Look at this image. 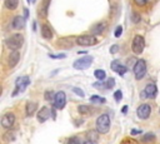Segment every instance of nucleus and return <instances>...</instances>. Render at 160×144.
<instances>
[{
  "instance_id": "nucleus-1",
  "label": "nucleus",
  "mask_w": 160,
  "mask_h": 144,
  "mask_svg": "<svg viewBox=\"0 0 160 144\" xmlns=\"http://www.w3.org/2000/svg\"><path fill=\"white\" fill-rule=\"evenodd\" d=\"M95 125H96V131H99L100 134H106L110 130V126H111V121H110L109 114H106V113L100 114L96 118Z\"/></svg>"
},
{
  "instance_id": "nucleus-2",
  "label": "nucleus",
  "mask_w": 160,
  "mask_h": 144,
  "mask_svg": "<svg viewBox=\"0 0 160 144\" xmlns=\"http://www.w3.org/2000/svg\"><path fill=\"white\" fill-rule=\"evenodd\" d=\"M5 44H6V46L10 50L16 51L18 49H20L22 46V44H24V36L21 34H18V33L16 34H11L10 36H8L5 39Z\"/></svg>"
},
{
  "instance_id": "nucleus-3",
  "label": "nucleus",
  "mask_w": 160,
  "mask_h": 144,
  "mask_svg": "<svg viewBox=\"0 0 160 144\" xmlns=\"http://www.w3.org/2000/svg\"><path fill=\"white\" fill-rule=\"evenodd\" d=\"M132 70H134L135 79H138V80L142 79V78L145 76V74H146V70H148L146 61H145L144 59H139V60H136V61H135V64H134Z\"/></svg>"
},
{
  "instance_id": "nucleus-4",
  "label": "nucleus",
  "mask_w": 160,
  "mask_h": 144,
  "mask_svg": "<svg viewBox=\"0 0 160 144\" xmlns=\"http://www.w3.org/2000/svg\"><path fill=\"white\" fill-rule=\"evenodd\" d=\"M29 84H30V78L29 76H26V75L19 76L15 80V90L12 91V96H15L16 94H20V93L25 91V89L28 88Z\"/></svg>"
},
{
  "instance_id": "nucleus-5",
  "label": "nucleus",
  "mask_w": 160,
  "mask_h": 144,
  "mask_svg": "<svg viewBox=\"0 0 160 144\" xmlns=\"http://www.w3.org/2000/svg\"><path fill=\"white\" fill-rule=\"evenodd\" d=\"M144 48H145V39L144 36L141 35H135L134 39H132V43H131V50L134 54H141L144 51Z\"/></svg>"
},
{
  "instance_id": "nucleus-6",
  "label": "nucleus",
  "mask_w": 160,
  "mask_h": 144,
  "mask_svg": "<svg viewBox=\"0 0 160 144\" xmlns=\"http://www.w3.org/2000/svg\"><path fill=\"white\" fill-rule=\"evenodd\" d=\"M92 60H94L92 56L85 55V56H82V58L76 59V60L72 63V66H74L76 70H84V69H88V68L91 65Z\"/></svg>"
},
{
  "instance_id": "nucleus-7",
  "label": "nucleus",
  "mask_w": 160,
  "mask_h": 144,
  "mask_svg": "<svg viewBox=\"0 0 160 144\" xmlns=\"http://www.w3.org/2000/svg\"><path fill=\"white\" fill-rule=\"evenodd\" d=\"M65 105H66V94L62 90H60L55 94V98L52 100V106L61 110V109H64Z\"/></svg>"
},
{
  "instance_id": "nucleus-8",
  "label": "nucleus",
  "mask_w": 160,
  "mask_h": 144,
  "mask_svg": "<svg viewBox=\"0 0 160 144\" xmlns=\"http://www.w3.org/2000/svg\"><path fill=\"white\" fill-rule=\"evenodd\" d=\"M76 43L81 46H91L98 43V39L94 35H80L76 38Z\"/></svg>"
},
{
  "instance_id": "nucleus-9",
  "label": "nucleus",
  "mask_w": 160,
  "mask_h": 144,
  "mask_svg": "<svg viewBox=\"0 0 160 144\" xmlns=\"http://www.w3.org/2000/svg\"><path fill=\"white\" fill-rule=\"evenodd\" d=\"M150 114H151V106L149 104H146V103L140 104L138 106V109H136V115L141 120H146L150 116Z\"/></svg>"
},
{
  "instance_id": "nucleus-10",
  "label": "nucleus",
  "mask_w": 160,
  "mask_h": 144,
  "mask_svg": "<svg viewBox=\"0 0 160 144\" xmlns=\"http://www.w3.org/2000/svg\"><path fill=\"white\" fill-rule=\"evenodd\" d=\"M156 95H158V86L154 83H149L145 86V89L142 90V93H141V98L154 99V98H156Z\"/></svg>"
},
{
  "instance_id": "nucleus-11",
  "label": "nucleus",
  "mask_w": 160,
  "mask_h": 144,
  "mask_svg": "<svg viewBox=\"0 0 160 144\" xmlns=\"http://www.w3.org/2000/svg\"><path fill=\"white\" fill-rule=\"evenodd\" d=\"M15 123V114L14 113H6L1 118V126L5 129H10Z\"/></svg>"
},
{
  "instance_id": "nucleus-12",
  "label": "nucleus",
  "mask_w": 160,
  "mask_h": 144,
  "mask_svg": "<svg viewBox=\"0 0 160 144\" xmlns=\"http://www.w3.org/2000/svg\"><path fill=\"white\" fill-rule=\"evenodd\" d=\"M110 66H111V70H114L115 73H118L120 76H122V75L128 71V68H126L125 65H122V64L120 63V60H118V59L112 60L111 64H110Z\"/></svg>"
},
{
  "instance_id": "nucleus-13",
  "label": "nucleus",
  "mask_w": 160,
  "mask_h": 144,
  "mask_svg": "<svg viewBox=\"0 0 160 144\" xmlns=\"http://www.w3.org/2000/svg\"><path fill=\"white\" fill-rule=\"evenodd\" d=\"M50 115H51V108L41 106L40 110L38 111V121L39 123H44L50 118Z\"/></svg>"
},
{
  "instance_id": "nucleus-14",
  "label": "nucleus",
  "mask_w": 160,
  "mask_h": 144,
  "mask_svg": "<svg viewBox=\"0 0 160 144\" xmlns=\"http://www.w3.org/2000/svg\"><path fill=\"white\" fill-rule=\"evenodd\" d=\"M94 88L96 89H111L115 86V79L114 78H109L106 81H96L92 84Z\"/></svg>"
},
{
  "instance_id": "nucleus-15",
  "label": "nucleus",
  "mask_w": 160,
  "mask_h": 144,
  "mask_svg": "<svg viewBox=\"0 0 160 144\" xmlns=\"http://www.w3.org/2000/svg\"><path fill=\"white\" fill-rule=\"evenodd\" d=\"M25 26V18L22 15H16L11 20V28L15 30H20Z\"/></svg>"
},
{
  "instance_id": "nucleus-16",
  "label": "nucleus",
  "mask_w": 160,
  "mask_h": 144,
  "mask_svg": "<svg viewBox=\"0 0 160 144\" xmlns=\"http://www.w3.org/2000/svg\"><path fill=\"white\" fill-rule=\"evenodd\" d=\"M19 60H20V53L18 50L16 51H11L9 54V56H8V65H9V68L16 66V64L19 63Z\"/></svg>"
},
{
  "instance_id": "nucleus-17",
  "label": "nucleus",
  "mask_w": 160,
  "mask_h": 144,
  "mask_svg": "<svg viewBox=\"0 0 160 144\" xmlns=\"http://www.w3.org/2000/svg\"><path fill=\"white\" fill-rule=\"evenodd\" d=\"M106 21H100V23H96L94 26H91V29H90V31L94 34V35H99V34H101L105 29H106Z\"/></svg>"
},
{
  "instance_id": "nucleus-18",
  "label": "nucleus",
  "mask_w": 160,
  "mask_h": 144,
  "mask_svg": "<svg viewBox=\"0 0 160 144\" xmlns=\"http://www.w3.org/2000/svg\"><path fill=\"white\" fill-rule=\"evenodd\" d=\"M50 3H51V0H42V1H41V5H40V8H39V15H40L41 18H46V16H48Z\"/></svg>"
},
{
  "instance_id": "nucleus-19",
  "label": "nucleus",
  "mask_w": 160,
  "mask_h": 144,
  "mask_svg": "<svg viewBox=\"0 0 160 144\" xmlns=\"http://www.w3.org/2000/svg\"><path fill=\"white\" fill-rule=\"evenodd\" d=\"M36 110H38V103H35V101H28L26 103V106H25L26 116H32Z\"/></svg>"
},
{
  "instance_id": "nucleus-20",
  "label": "nucleus",
  "mask_w": 160,
  "mask_h": 144,
  "mask_svg": "<svg viewBox=\"0 0 160 144\" xmlns=\"http://www.w3.org/2000/svg\"><path fill=\"white\" fill-rule=\"evenodd\" d=\"M41 36L44 39H46V40H50L52 38V31H51V29H50V26L48 24L41 25Z\"/></svg>"
},
{
  "instance_id": "nucleus-21",
  "label": "nucleus",
  "mask_w": 160,
  "mask_h": 144,
  "mask_svg": "<svg viewBox=\"0 0 160 144\" xmlns=\"http://www.w3.org/2000/svg\"><path fill=\"white\" fill-rule=\"evenodd\" d=\"M94 76L98 79V81H104L106 79V73L102 69H96L94 71Z\"/></svg>"
},
{
  "instance_id": "nucleus-22",
  "label": "nucleus",
  "mask_w": 160,
  "mask_h": 144,
  "mask_svg": "<svg viewBox=\"0 0 160 144\" xmlns=\"http://www.w3.org/2000/svg\"><path fill=\"white\" fill-rule=\"evenodd\" d=\"M5 8L9 10H15L19 5V0H5Z\"/></svg>"
},
{
  "instance_id": "nucleus-23",
  "label": "nucleus",
  "mask_w": 160,
  "mask_h": 144,
  "mask_svg": "<svg viewBox=\"0 0 160 144\" xmlns=\"http://www.w3.org/2000/svg\"><path fill=\"white\" fill-rule=\"evenodd\" d=\"M90 101L94 103V104H104L106 100H105V98H102L100 95H91L90 96Z\"/></svg>"
},
{
  "instance_id": "nucleus-24",
  "label": "nucleus",
  "mask_w": 160,
  "mask_h": 144,
  "mask_svg": "<svg viewBox=\"0 0 160 144\" xmlns=\"http://www.w3.org/2000/svg\"><path fill=\"white\" fill-rule=\"evenodd\" d=\"M154 139H155V134L154 133H146V134H144V136H141V141H144V143L151 141Z\"/></svg>"
},
{
  "instance_id": "nucleus-25",
  "label": "nucleus",
  "mask_w": 160,
  "mask_h": 144,
  "mask_svg": "<svg viewBox=\"0 0 160 144\" xmlns=\"http://www.w3.org/2000/svg\"><path fill=\"white\" fill-rule=\"evenodd\" d=\"M78 111H79L80 114H88V113L91 111V109H90V106H88V105H79V106H78Z\"/></svg>"
},
{
  "instance_id": "nucleus-26",
  "label": "nucleus",
  "mask_w": 160,
  "mask_h": 144,
  "mask_svg": "<svg viewBox=\"0 0 160 144\" xmlns=\"http://www.w3.org/2000/svg\"><path fill=\"white\" fill-rule=\"evenodd\" d=\"M55 94H56V93H54L52 90H46V91L44 93V98H45V100H54Z\"/></svg>"
},
{
  "instance_id": "nucleus-27",
  "label": "nucleus",
  "mask_w": 160,
  "mask_h": 144,
  "mask_svg": "<svg viewBox=\"0 0 160 144\" xmlns=\"http://www.w3.org/2000/svg\"><path fill=\"white\" fill-rule=\"evenodd\" d=\"M130 19H131V21H132L134 24H138V23H140V20H141L140 15H139L136 11H132V13H131V16H130Z\"/></svg>"
},
{
  "instance_id": "nucleus-28",
  "label": "nucleus",
  "mask_w": 160,
  "mask_h": 144,
  "mask_svg": "<svg viewBox=\"0 0 160 144\" xmlns=\"http://www.w3.org/2000/svg\"><path fill=\"white\" fill-rule=\"evenodd\" d=\"M66 144H82V143H81L80 138H78V136H71V138L68 139Z\"/></svg>"
},
{
  "instance_id": "nucleus-29",
  "label": "nucleus",
  "mask_w": 160,
  "mask_h": 144,
  "mask_svg": "<svg viewBox=\"0 0 160 144\" xmlns=\"http://www.w3.org/2000/svg\"><path fill=\"white\" fill-rule=\"evenodd\" d=\"M4 139L8 140V141H12V140L15 139V134H14L12 131H8V133L4 134Z\"/></svg>"
},
{
  "instance_id": "nucleus-30",
  "label": "nucleus",
  "mask_w": 160,
  "mask_h": 144,
  "mask_svg": "<svg viewBox=\"0 0 160 144\" xmlns=\"http://www.w3.org/2000/svg\"><path fill=\"white\" fill-rule=\"evenodd\" d=\"M98 134H99V131H89L88 133V139L96 141L98 140Z\"/></svg>"
},
{
  "instance_id": "nucleus-31",
  "label": "nucleus",
  "mask_w": 160,
  "mask_h": 144,
  "mask_svg": "<svg viewBox=\"0 0 160 144\" xmlns=\"http://www.w3.org/2000/svg\"><path fill=\"white\" fill-rule=\"evenodd\" d=\"M114 99H115L116 103H119V101L122 99V91H121V90H116V91L114 93Z\"/></svg>"
},
{
  "instance_id": "nucleus-32",
  "label": "nucleus",
  "mask_w": 160,
  "mask_h": 144,
  "mask_svg": "<svg viewBox=\"0 0 160 144\" xmlns=\"http://www.w3.org/2000/svg\"><path fill=\"white\" fill-rule=\"evenodd\" d=\"M49 56L51 59H65L66 58V54H64V53H60V54H49Z\"/></svg>"
},
{
  "instance_id": "nucleus-33",
  "label": "nucleus",
  "mask_w": 160,
  "mask_h": 144,
  "mask_svg": "<svg viewBox=\"0 0 160 144\" xmlns=\"http://www.w3.org/2000/svg\"><path fill=\"white\" fill-rule=\"evenodd\" d=\"M72 91H74L76 95H79L80 98H84V96H85V93H84V90H81L80 88H76V86H74V88H72Z\"/></svg>"
},
{
  "instance_id": "nucleus-34",
  "label": "nucleus",
  "mask_w": 160,
  "mask_h": 144,
  "mask_svg": "<svg viewBox=\"0 0 160 144\" xmlns=\"http://www.w3.org/2000/svg\"><path fill=\"white\" fill-rule=\"evenodd\" d=\"M121 34H122V26H121V25H119V26H116L114 35H115V38H120V35H121Z\"/></svg>"
},
{
  "instance_id": "nucleus-35",
  "label": "nucleus",
  "mask_w": 160,
  "mask_h": 144,
  "mask_svg": "<svg viewBox=\"0 0 160 144\" xmlns=\"http://www.w3.org/2000/svg\"><path fill=\"white\" fill-rule=\"evenodd\" d=\"M119 51V45L118 44H114L111 48H110V54H116Z\"/></svg>"
},
{
  "instance_id": "nucleus-36",
  "label": "nucleus",
  "mask_w": 160,
  "mask_h": 144,
  "mask_svg": "<svg viewBox=\"0 0 160 144\" xmlns=\"http://www.w3.org/2000/svg\"><path fill=\"white\" fill-rule=\"evenodd\" d=\"M134 3L136 5H139V6H144V5H146L149 3V0H134Z\"/></svg>"
},
{
  "instance_id": "nucleus-37",
  "label": "nucleus",
  "mask_w": 160,
  "mask_h": 144,
  "mask_svg": "<svg viewBox=\"0 0 160 144\" xmlns=\"http://www.w3.org/2000/svg\"><path fill=\"white\" fill-rule=\"evenodd\" d=\"M82 144H98V143H96V141H94V140H89V139H88V140H85Z\"/></svg>"
},
{
  "instance_id": "nucleus-38",
  "label": "nucleus",
  "mask_w": 160,
  "mask_h": 144,
  "mask_svg": "<svg viewBox=\"0 0 160 144\" xmlns=\"http://www.w3.org/2000/svg\"><path fill=\"white\" fill-rule=\"evenodd\" d=\"M136 134H141V130H131V135H136Z\"/></svg>"
},
{
  "instance_id": "nucleus-39",
  "label": "nucleus",
  "mask_w": 160,
  "mask_h": 144,
  "mask_svg": "<svg viewBox=\"0 0 160 144\" xmlns=\"http://www.w3.org/2000/svg\"><path fill=\"white\" fill-rule=\"evenodd\" d=\"M29 16V11H28V9H24V18L26 19Z\"/></svg>"
},
{
  "instance_id": "nucleus-40",
  "label": "nucleus",
  "mask_w": 160,
  "mask_h": 144,
  "mask_svg": "<svg viewBox=\"0 0 160 144\" xmlns=\"http://www.w3.org/2000/svg\"><path fill=\"white\" fill-rule=\"evenodd\" d=\"M126 110H128V105H124V108H122V113H126Z\"/></svg>"
},
{
  "instance_id": "nucleus-41",
  "label": "nucleus",
  "mask_w": 160,
  "mask_h": 144,
  "mask_svg": "<svg viewBox=\"0 0 160 144\" xmlns=\"http://www.w3.org/2000/svg\"><path fill=\"white\" fill-rule=\"evenodd\" d=\"M31 1H34V0H28V3H31Z\"/></svg>"
},
{
  "instance_id": "nucleus-42",
  "label": "nucleus",
  "mask_w": 160,
  "mask_h": 144,
  "mask_svg": "<svg viewBox=\"0 0 160 144\" xmlns=\"http://www.w3.org/2000/svg\"><path fill=\"white\" fill-rule=\"evenodd\" d=\"M34 1H36V0H34Z\"/></svg>"
}]
</instances>
